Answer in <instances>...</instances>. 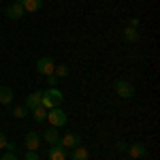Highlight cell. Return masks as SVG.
I'll use <instances>...</instances> for the list:
<instances>
[{"label": "cell", "mask_w": 160, "mask_h": 160, "mask_svg": "<svg viewBox=\"0 0 160 160\" xmlns=\"http://www.w3.org/2000/svg\"><path fill=\"white\" fill-rule=\"evenodd\" d=\"M62 100H64V94H62L58 88H49V90H45L43 92V96H41V107H45V109H56V107H60Z\"/></svg>", "instance_id": "6da1fadb"}, {"label": "cell", "mask_w": 160, "mask_h": 160, "mask_svg": "<svg viewBox=\"0 0 160 160\" xmlns=\"http://www.w3.org/2000/svg\"><path fill=\"white\" fill-rule=\"evenodd\" d=\"M47 122H49L53 128H62V126H66L68 118H66V113H64L60 107H56V109L47 111Z\"/></svg>", "instance_id": "7a4b0ae2"}, {"label": "cell", "mask_w": 160, "mask_h": 160, "mask_svg": "<svg viewBox=\"0 0 160 160\" xmlns=\"http://www.w3.org/2000/svg\"><path fill=\"white\" fill-rule=\"evenodd\" d=\"M113 90H115V94L120 98H132L135 96V88L130 86V81H126V79H118L113 83Z\"/></svg>", "instance_id": "3957f363"}, {"label": "cell", "mask_w": 160, "mask_h": 160, "mask_svg": "<svg viewBox=\"0 0 160 160\" xmlns=\"http://www.w3.org/2000/svg\"><path fill=\"white\" fill-rule=\"evenodd\" d=\"M53 68H56V60L49 58V56H45V58H38L37 60V73L38 75H53Z\"/></svg>", "instance_id": "277c9868"}, {"label": "cell", "mask_w": 160, "mask_h": 160, "mask_svg": "<svg viewBox=\"0 0 160 160\" xmlns=\"http://www.w3.org/2000/svg\"><path fill=\"white\" fill-rule=\"evenodd\" d=\"M60 143L64 149H73V148H77V145H81V137L77 135V132H66L64 137H60Z\"/></svg>", "instance_id": "5b68a950"}, {"label": "cell", "mask_w": 160, "mask_h": 160, "mask_svg": "<svg viewBox=\"0 0 160 160\" xmlns=\"http://www.w3.org/2000/svg\"><path fill=\"white\" fill-rule=\"evenodd\" d=\"M126 152H128V156H130L132 160L145 158V156H148V148H145L143 143H132V145H128V148H126Z\"/></svg>", "instance_id": "8992f818"}, {"label": "cell", "mask_w": 160, "mask_h": 160, "mask_svg": "<svg viewBox=\"0 0 160 160\" xmlns=\"http://www.w3.org/2000/svg\"><path fill=\"white\" fill-rule=\"evenodd\" d=\"M47 158H49V160H66V158H68V154H66V149L62 148L60 143H53L51 149L47 152Z\"/></svg>", "instance_id": "52a82bcc"}, {"label": "cell", "mask_w": 160, "mask_h": 160, "mask_svg": "<svg viewBox=\"0 0 160 160\" xmlns=\"http://www.w3.org/2000/svg\"><path fill=\"white\" fill-rule=\"evenodd\" d=\"M24 13L26 11H24V7H22L19 2H13V4L7 7V17H9V19H22Z\"/></svg>", "instance_id": "ba28073f"}, {"label": "cell", "mask_w": 160, "mask_h": 160, "mask_svg": "<svg viewBox=\"0 0 160 160\" xmlns=\"http://www.w3.org/2000/svg\"><path fill=\"white\" fill-rule=\"evenodd\" d=\"M41 96H43V92H32V94H28V96H26L24 107H26L28 111H32V109H37V107H41Z\"/></svg>", "instance_id": "9c48e42d"}, {"label": "cell", "mask_w": 160, "mask_h": 160, "mask_svg": "<svg viewBox=\"0 0 160 160\" xmlns=\"http://www.w3.org/2000/svg\"><path fill=\"white\" fill-rule=\"evenodd\" d=\"M22 7H24L26 13H37L41 7H43V0H17Z\"/></svg>", "instance_id": "30bf717a"}, {"label": "cell", "mask_w": 160, "mask_h": 160, "mask_svg": "<svg viewBox=\"0 0 160 160\" xmlns=\"http://www.w3.org/2000/svg\"><path fill=\"white\" fill-rule=\"evenodd\" d=\"M71 160H90V152L83 145H77L71 149Z\"/></svg>", "instance_id": "8fae6325"}, {"label": "cell", "mask_w": 160, "mask_h": 160, "mask_svg": "<svg viewBox=\"0 0 160 160\" xmlns=\"http://www.w3.org/2000/svg\"><path fill=\"white\" fill-rule=\"evenodd\" d=\"M41 145V135L38 132H28L26 135V149H34L37 152Z\"/></svg>", "instance_id": "7c38bea8"}, {"label": "cell", "mask_w": 160, "mask_h": 160, "mask_svg": "<svg viewBox=\"0 0 160 160\" xmlns=\"http://www.w3.org/2000/svg\"><path fill=\"white\" fill-rule=\"evenodd\" d=\"M11 102H13V90L7 86H0V105L9 107Z\"/></svg>", "instance_id": "4fadbf2b"}, {"label": "cell", "mask_w": 160, "mask_h": 160, "mask_svg": "<svg viewBox=\"0 0 160 160\" xmlns=\"http://www.w3.org/2000/svg\"><path fill=\"white\" fill-rule=\"evenodd\" d=\"M45 141H47L49 145H53V143H58V141H60V132H58V128H53V126H49V128L45 130Z\"/></svg>", "instance_id": "5bb4252c"}, {"label": "cell", "mask_w": 160, "mask_h": 160, "mask_svg": "<svg viewBox=\"0 0 160 160\" xmlns=\"http://www.w3.org/2000/svg\"><path fill=\"white\" fill-rule=\"evenodd\" d=\"M124 41H128V43H137L139 41V32H137V28H124Z\"/></svg>", "instance_id": "9a60e30c"}, {"label": "cell", "mask_w": 160, "mask_h": 160, "mask_svg": "<svg viewBox=\"0 0 160 160\" xmlns=\"http://www.w3.org/2000/svg\"><path fill=\"white\" fill-rule=\"evenodd\" d=\"M32 115H34V122H45L47 120V109L45 107H37V109H32Z\"/></svg>", "instance_id": "2e32d148"}, {"label": "cell", "mask_w": 160, "mask_h": 160, "mask_svg": "<svg viewBox=\"0 0 160 160\" xmlns=\"http://www.w3.org/2000/svg\"><path fill=\"white\" fill-rule=\"evenodd\" d=\"M53 75H56L58 79L66 77V75H68V66H66V64H56V68H53Z\"/></svg>", "instance_id": "e0dca14e"}, {"label": "cell", "mask_w": 160, "mask_h": 160, "mask_svg": "<svg viewBox=\"0 0 160 160\" xmlns=\"http://www.w3.org/2000/svg\"><path fill=\"white\" fill-rule=\"evenodd\" d=\"M28 113H30V111L26 109L24 105H19V107H15V109H13V115H15V118H19V120H22V118H26Z\"/></svg>", "instance_id": "ac0fdd59"}, {"label": "cell", "mask_w": 160, "mask_h": 160, "mask_svg": "<svg viewBox=\"0 0 160 160\" xmlns=\"http://www.w3.org/2000/svg\"><path fill=\"white\" fill-rule=\"evenodd\" d=\"M24 160H38V152H34V149H26Z\"/></svg>", "instance_id": "d6986e66"}, {"label": "cell", "mask_w": 160, "mask_h": 160, "mask_svg": "<svg viewBox=\"0 0 160 160\" xmlns=\"http://www.w3.org/2000/svg\"><path fill=\"white\" fill-rule=\"evenodd\" d=\"M47 83H49V88H56L60 83V79H58L56 75H47Z\"/></svg>", "instance_id": "ffe728a7"}, {"label": "cell", "mask_w": 160, "mask_h": 160, "mask_svg": "<svg viewBox=\"0 0 160 160\" xmlns=\"http://www.w3.org/2000/svg\"><path fill=\"white\" fill-rule=\"evenodd\" d=\"M0 160H17V156H15V152H4L0 156Z\"/></svg>", "instance_id": "44dd1931"}, {"label": "cell", "mask_w": 160, "mask_h": 160, "mask_svg": "<svg viewBox=\"0 0 160 160\" xmlns=\"http://www.w3.org/2000/svg\"><path fill=\"white\" fill-rule=\"evenodd\" d=\"M115 148L120 149V152H126V148H128V145H126L124 141H118V143H115Z\"/></svg>", "instance_id": "7402d4cb"}, {"label": "cell", "mask_w": 160, "mask_h": 160, "mask_svg": "<svg viewBox=\"0 0 160 160\" xmlns=\"http://www.w3.org/2000/svg\"><path fill=\"white\" fill-rule=\"evenodd\" d=\"M4 145H7V137L4 132H0V149H4Z\"/></svg>", "instance_id": "603a6c76"}, {"label": "cell", "mask_w": 160, "mask_h": 160, "mask_svg": "<svg viewBox=\"0 0 160 160\" xmlns=\"http://www.w3.org/2000/svg\"><path fill=\"white\" fill-rule=\"evenodd\" d=\"M139 24H141L139 17H132V19H130V28H139Z\"/></svg>", "instance_id": "cb8c5ba5"}, {"label": "cell", "mask_w": 160, "mask_h": 160, "mask_svg": "<svg viewBox=\"0 0 160 160\" xmlns=\"http://www.w3.org/2000/svg\"><path fill=\"white\" fill-rule=\"evenodd\" d=\"M4 148H7V152H15V143H13V141H7Z\"/></svg>", "instance_id": "d4e9b609"}, {"label": "cell", "mask_w": 160, "mask_h": 160, "mask_svg": "<svg viewBox=\"0 0 160 160\" xmlns=\"http://www.w3.org/2000/svg\"><path fill=\"white\" fill-rule=\"evenodd\" d=\"M139 160H148V158H139Z\"/></svg>", "instance_id": "484cf974"}, {"label": "cell", "mask_w": 160, "mask_h": 160, "mask_svg": "<svg viewBox=\"0 0 160 160\" xmlns=\"http://www.w3.org/2000/svg\"><path fill=\"white\" fill-rule=\"evenodd\" d=\"M126 160H132V158H126Z\"/></svg>", "instance_id": "4316f807"}]
</instances>
